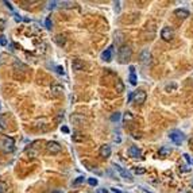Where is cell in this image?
<instances>
[{
    "label": "cell",
    "instance_id": "16",
    "mask_svg": "<svg viewBox=\"0 0 193 193\" xmlns=\"http://www.w3.org/2000/svg\"><path fill=\"white\" fill-rule=\"evenodd\" d=\"M150 58H151V55H150L149 50H143L142 51V55H140V60H142V62L143 63L150 62Z\"/></svg>",
    "mask_w": 193,
    "mask_h": 193
},
{
    "label": "cell",
    "instance_id": "23",
    "mask_svg": "<svg viewBox=\"0 0 193 193\" xmlns=\"http://www.w3.org/2000/svg\"><path fill=\"white\" fill-rule=\"evenodd\" d=\"M130 84H131V85H136V76H135V73H130Z\"/></svg>",
    "mask_w": 193,
    "mask_h": 193
},
{
    "label": "cell",
    "instance_id": "33",
    "mask_svg": "<svg viewBox=\"0 0 193 193\" xmlns=\"http://www.w3.org/2000/svg\"><path fill=\"white\" fill-rule=\"evenodd\" d=\"M62 131H63V133H69V128H68V127H62Z\"/></svg>",
    "mask_w": 193,
    "mask_h": 193
},
{
    "label": "cell",
    "instance_id": "7",
    "mask_svg": "<svg viewBox=\"0 0 193 193\" xmlns=\"http://www.w3.org/2000/svg\"><path fill=\"white\" fill-rule=\"evenodd\" d=\"M111 146L109 145H103L102 147H100V150H99V154H100V157L102 158H108V157H111Z\"/></svg>",
    "mask_w": 193,
    "mask_h": 193
},
{
    "label": "cell",
    "instance_id": "6",
    "mask_svg": "<svg viewBox=\"0 0 193 193\" xmlns=\"http://www.w3.org/2000/svg\"><path fill=\"white\" fill-rule=\"evenodd\" d=\"M146 99H147V95H146L145 91H136L134 92V102L136 103V104H143V103L146 102Z\"/></svg>",
    "mask_w": 193,
    "mask_h": 193
},
{
    "label": "cell",
    "instance_id": "11",
    "mask_svg": "<svg viewBox=\"0 0 193 193\" xmlns=\"http://www.w3.org/2000/svg\"><path fill=\"white\" fill-rule=\"evenodd\" d=\"M72 139H73V142H77V143H80V142H84V140L86 139V136L84 135V134H82V133H80V131H73Z\"/></svg>",
    "mask_w": 193,
    "mask_h": 193
},
{
    "label": "cell",
    "instance_id": "26",
    "mask_svg": "<svg viewBox=\"0 0 193 193\" xmlns=\"http://www.w3.org/2000/svg\"><path fill=\"white\" fill-rule=\"evenodd\" d=\"M134 171H135L136 174H145L146 173V170L143 168H135L134 169Z\"/></svg>",
    "mask_w": 193,
    "mask_h": 193
},
{
    "label": "cell",
    "instance_id": "36",
    "mask_svg": "<svg viewBox=\"0 0 193 193\" xmlns=\"http://www.w3.org/2000/svg\"><path fill=\"white\" fill-rule=\"evenodd\" d=\"M51 193H62V190H54V192H51Z\"/></svg>",
    "mask_w": 193,
    "mask_h": 193
},
{
    "label": "cell",
    "instance_id": "24",
    "mask_svg": "<svg viewBox=\"0 0 193 193\" xmlns=\"http://www.w3.org/2000/svg\"><path fill=\"white\" fill-rule=\"evenodd\" d=\"M81 182H84V177H82V176H80V177H77L76 180L73 181V185H80Z\"/></svg>",
    "mask_w": 193,
    "mask_h": 193
},
{
    "label": "cell",
    "instance_id": "20",
    "mask_svg": "<svg viewBox=\"0 0 193 193\" xmlns=\"http://www.w3.org/2000/svg\"><path fill=\"white\" fill-rule=\"evenodd\" d=\"M7 127H8V123H7V119L4 115H0V128L1 130H6Z\"/></svg>",
    "mask_w": 193,
    "mask_h": 193
},
{
    "label": "cell",
    "instance_id": "34",
    "mask_svg": "<svg viewBox=\"0 0 193 193\" xmlns=\"http://www.w3.org/2000/svg\"><path fill=\"white\" fill-rule=\"evenodd\" d=\"M97 193H107V189H99Z\"/></svg>",
    "mask_w": 193,
    "mask_h": 193
},
{
    "label": "cell",
    "instance_id": "32",
    "mask_svg": "<svg viewBox=\"0 0 193 193\" xmlns=\"http://www.w3.org/2000/svg\"><path fill=\"white\" fill-rule=\"evenodd\" d=\"M111 190H112V192H114V193H122L120 190H119V189H116V188H112Z\"/></svg>",
    "mask_w": 193,
    "mask_h": 193
},
{
    "label": "cell",
    "instance_id": "17",
    "mask_svg": "<svg viewBox=\"0 0 193 193\" xmlns=\"http://www.w3.org/2000/svg\"><path fill=\"white\" fill-rule=\"evenodd\" d=\"M10 190V185L6 182V181H0V193H8Z\"/></svg>",
    "mask_w": 193,
    "mask_h": 193
},
{
    "label": "cell",
    "instance_id": "37",
    "mask_svg": "<svg viewBox=\"0 0 193 193\" xmlns=\"http://www.w3.org/2000/svg\"><path fill=\"white\" fill-rule=\"evenodd\" d=\"M178 193H189V192H187V190H181V192H178Z\"/></svg>",
    "mask_w": 193,
    "mask_h": 193
},
{
    "label": "cell",
    "instance_id": "19",
    "mask_svg": "<svg viewBox=\"0 0 193 193\" xmlns=\"http://www.w3.org/2000/svg\"><path fill=\"white\" fill-rule=\"evenodd\" d=\"M115 89H116V92H119V93H122V92L124 91V85H123V82H122V80H116V82H115Z\"/></svg>",
    "mask_w": 193,
    "mask_h": 193
},
{
    "label": "cell",
    "instance_id": "22",
    "mask_svg": "<svg viewBox=\"0 0 193 193\" xmlns=\"http://www.w3.org/2000/svg\"><path fill=\"white\" fill-rule=\"evenodd\" d=\"M120 119V112H114V114L111 115V120L112 122H117Z\"/></svg>",
    "mask_w": 193,
    "mask_h": 193
},
{
    "label": "cell",
    "instance_id": "5",
    "mask_svg": "<svg viewBox=\"0 0 193 193\" xmlns=\"http://www.w3.org/2000/svg\"><path fill=\"white\" fill-rule=\"evenodd\" d=\"M46 150H48L49 154H58V153H61V150H62V147H61V145L58 142H54V140H51V142H49L48 145H46Z\"/></svg>",
    "mask_w": 193,
    "mask_h": 193
},
{
    "label": "cell",
    "instance_id": "8",
    "mask_svg": "<svg viewBox=\"0 0 193 193\" xmlns=\"http://www.w3.org/2000/svg\"><path fill=\"white\" fill-rule=\"evenodd\" d=\"M112 166H114V168L116 169V170L119 171V173H120V176H122V177H123V178H126V180H133V176H131V174L128 173V171H127V170H124V169L122 168L120 165L114 163V165H112Z\"/></svg>",
    "mask_w": 193,
    "mask_h": 193
},
{
    "label": "cell",
    "instance_id": "3",
    "mask_svg": "<svg viewBox=\"0 0 193 193\" xmlns=\"http://www.w3.org/2000/svg\"><path fill=\"white\" fill-rule=\"evenodd\" d=\"M169 138H170V140H173L176 145H180V143L184 142V139H185V136H184V134L181 133L180 130H173L169 133Z\"/></svg>",
    "mask_w": 193,
    "mask_h": 193
},
{
    "label": "cell",
    "instance_id": "31",
    "mask_svg": "<svg viewBox=\"0 0 193 193\" xmlns=\"http://www.w3.org/2000/svg\"><path fill=\"white\" fill-rule=\"evenodd\" d=\"M57 72L60 73V74H63V69L61 66H57Z\"/></svg>",
    "mask_w": 193,
    "mask_h": 193
},
{
    "label": "cell",
    "instance_id": "30",
    "mask_svg": "<svg viewBox=\"0 0 193 193\" xmlns=\"http://www.w3.org/2000/svg\"><path fill=\"white\" fill-rule=\"evenodd\" d=\"M45 24H46V27H48V29H51V20H50V18H48V19H46Z\"/></svg>",
    "mask_w": 193,
    "mask_h": 193
},
{
    "label": "cell",
    "instance_id": "12",
    "mask_svg": "<svg viewBox=\"0 0 193 193\" xmlns=\"http://www.w3.org/2000/svg\"><path fill=\"white\" fill-rule=\"evenodd\" d=\"M174 15L177 16V18H180V19H187L190 14H189V11H188V10H184V8H177V10L174 11Z\"/></svg>",
    "mask_w": 193,
    "mask_h": 193
},
{
    "label": "cell",
    "instance_id": "38",
    "mask_svg": "<svg viewBox=\"0 0 193 193\" xmlns=\"http://www.w3.org/2000/svg\"><path fill=\"white\" fill-rule=\"evenodd\" d=\"M0 107H1V105H0Z\"/></svg>",
    "mask_w": 193,
    "mask_h": 193
},
{
    "label": "cell",
    "instance_id": "28",
    "mask_svg": "<svg viewBox=\"0 0 193 193\" xmlns=\"http://www.w3.org/2000/svg\"><path fill=\"white\" fill-rule=\"evenodd\" d=\"M131 119H133V115L130 114V112H126V115H124V120H131Z\"/></svg>",
    "mask_w": 193,
    "mask_h": 193
},
{
    "label": "cell",
    "instance_id": "27",
    "mask_svg": "<svg viewBox=\"0 0 193 193\" xmlns=\"http://www.w3.org/2000/svg\"><path fill=\"white\" fill-rule=\"evenodd\" d=\"M0 45H1V46H6L7 45V39H6V37H3V35L0 37Z\"/></svg>",
    "mask_w": 193,
    "mask_h": 193
},
{
    "label": "cell",
    "instance_id": "15",
    "mask_svg": "<svg viewBox=\"0 0 193 193\" xmlns=\"http://www.w3.org/2000/svg\"><path fill=\"white\" fill-rule=\"evenodd\" d=\"M102 57L104 61H107V62H109V61L112 60V48H108L107 50L104 51V53L102 54Z\"/></svg>",
    "mask_w": 193,
    "mask_h": 193
},
{
    "label": "cell",
    "instance_id": "2",
    "mask_svg": "<svg viewBox=\"0 0 193 193\" xmlns=\"http://www.w3.org/2000/svg\"><path fill=\"white\" fill-rule=\"evenodd\" d=\"M117 57H119V61L122 63L128 62L131 60V57H133V49L128 45H123V46H120L119 51H117Z\"/></svg>",
    "mask_w": 193,
    "mask_h": 193
},
{
    "label": "cell",
    "instance_id": "14",
    "mask_svg": "<svg viewBox=\"0 0 193 193\" xmlns=\"http://www.w3.org/2000/svg\"><path fill=\"white\" fill-rule=\"evenodd\" d=\"M50 91H51V93H53L54 96H60V95H62L63 86H61V85H53L50 88Z\"/></svg>",
    "mask_w": 193,
    "mask_h": 193
},
{
    "label": "cell",
    "instance_id": "1",
    "mask_svg": "<svg viewBox=\"0 0 193 193\" xmlns=\"http://www.w3.org/2000/svg\"><path fill=\"white\" fill-rule=\"evenodd\" d=\"M15 150V142L10 136H0V151L4 154H10Z\"/></svg>",
    "mask_w": 193,
    "mask_h": 193
},
{
    "label": "cell",
    "instance_id": "29",
    "mask_svg": "<svg viewBox=\"0 0 193 193\" xmlns=\"http://www.w3.org/2000/svg\"><path fill=\"white\" fill-rule=\"evenodd\" d=\"M184 158L187 159V162H188V163H193V158H190V157H189V155H188V154H184Z\"/></svg>",
    "mask_w": 193,
    "mask_h": 193
},
{
    "label": "cell",
    "instance_id": "21",
    "mask_svg": "<svg viewBox=\"0 0 193 193\" xmlns=\"http://www.w3.org/2000/svg\"><path fill=\"white\" fill-rule=\"evenodd\" d=\"M55 42H57L60 46H62V45H65V37H61V35H58V37H55Z\"/></svg>",
    "mask_w": 193,
    "mask_h": 193
},
{
    "label": "cell",
    "instance_id": "10",
    "mask_svg": "<svg viewBox=\"0 0 193 193\" xmlns=\"http://www.w3.org/2000/svg\"><path fill=\"white\" fill-rule=\"evenodd\" d=\"M70 119H72V122L74 124H84V123H86L85 116H82V115H80V114H73Z\"/></svg>",
    "mask_w": 193,
    "mask_h": 193
},
{
    "label": "cell",
    "instance_id": "39",
    "mask_svg": "<svg viewBox=\"0 0 193 193\" xmlns=\"http://www.w3.org/2000/svg\"><path fill=\"white\" fill-rule=\"evenodd\" d=\"M147 193H149V192H147Z\"/></svg>",
    "mask_w": 193,
    "mask_h": 193
},
{
    "label": "cell",
    "instance_id": "9",
    "mask_svg": "<svg viewBox=\"0 0 193 193\" xmlns=\"http://www.w3.org/2000/svg\"><path fill=\"white\" fill-rule=\"evenodd\" d=\"M84 68H85V63H84V61L78 60V58L73 60V62H72V69L74 70V72H80V70H84Z\"/></svg>",
    "mask_w": 193,
    "mask_h": 193
},
{
    "label": "cell",
    "instance_id": "25",
    "mask_svg": "<svg viewBox=\"0 0 193 193\" xmlns=\"http://www.w3.org/2000/svg\"><path fill=\"white\" fill-rule=\"evenodd\" d=\"M88 184L92 185V187H96L97 185V180L96 178H88Z\"/></svg>",
    "mask_w": 193,
    "mask_h": 193
},
{
    "label": "cell",
    "instance_id": "13",
    "mask_svg": "<svg viewBox=\"0 0 193 193\" xmlns=\"http://www.w3.org/2000/svg\"><path fill=\"white\" fill-rule=\"evenodd\" d=\"M128 154L133 158H140V150L136 146H131L130 149H128Z\"/></svg>",
    "mask_w": 193,
    "mask_h": 193
},
{
    "label": "cell",
    "instance_id": "35",
    "mask_svg": "<svg viewBox=\"0 0 193 193\" xmlns=\"http://www.w3.org/2000/svg\"><path fill=\"white\" fill-rule=\"evenodd\" d=\"M3 24H4V22L3 20H0V29H3Z\"/></svg>",
    "mask_w": 193,
    "mask_h": 193
},
{
    "label": "cell",
    "instance_id": "4",
    "mask_svg": "<svg viewBox=\"0 0 193 193\" xmlns=\"http://www.w3.org/2000/svg\"><path fill=\"white\" fill-rule=\"evenodd\" d=\"M161 38L163 39V41H166V42H170L171 39L174 38V30L171 29V27H169V26L163 27L162 31H161Z\"/></svg>",
    "mask_w": 193,
    "mask_h": 193
},
{
    "label": "cell",
    "instance_id": "18",
    "mask_svg": "<svg viewBox=\"0 0 193 193\" xmlns=\"http://www.w3.org/2000/svg\"><path fill=\"white\" fill-rule=\"evenodd\" d=\"M170 153H171V149L170 147H166V146H163V147L159 149V155H161V157H166V155H169Z\"/></svg>",
    "mask_w": 193,
    "mask_h": 193
}]
</instances>
